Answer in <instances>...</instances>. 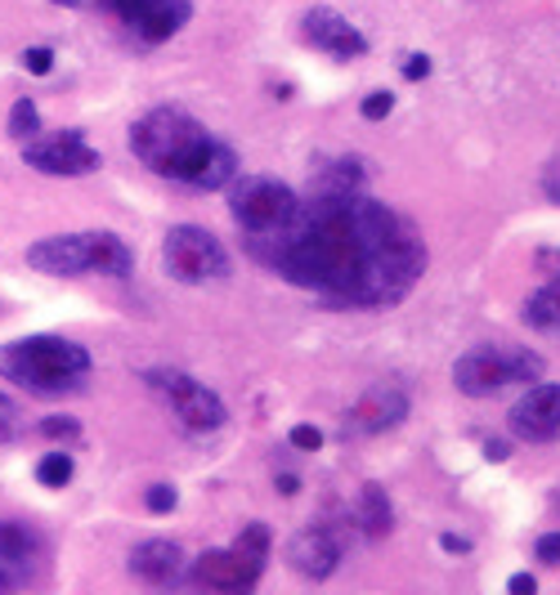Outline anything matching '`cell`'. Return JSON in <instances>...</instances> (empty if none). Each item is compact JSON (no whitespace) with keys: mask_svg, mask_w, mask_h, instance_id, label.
I'll return each mask as SVG.
<instances>
[{"mask_svg":"<svg viewBox=\"0 0 560 595\" xmlns=\"http://www.w3.org/2000/svg\"><path fill=\"white\" fill-rule=\"evenodd\" d=\"M23 68L32 72V77H45L55 68V49L50 45H32V49H23Z\"/></svg>","mask_w":560,"mask_h":595,"instance_id":"cell-27","label":"cell"},{"mask_svg":"<svg viewBox=\"0 0 560 595\" xmlns=\"http://www.w3.org/2000/svg\"><path fill=\"white\" fill-rule=\"evenodd\" d=\"M408 417V394L399 385H372L363 399L346 412V439L350 434H382L395 430Z\"/></svg>","mask_w":560,"mask_h":595,"instance_id":"cell-15","label":"cell"},{"mask_svg":"<svg viewBox=\"0 0 560 595\" xmlns=\"http://www.w3.org/2000/svg\"><path fill=\"white\" fill-rule=\"evenodd\" d=\"M144 506H149L153 515H171V511L179 506V492H175L171 483H153V488L144 492Z\"/></svg>","mask_w":560,"mask_h":595,"instance_id":"cell-25","label":"cell"},{"mask_svg":"<svg viewBox=\"0 0 560 595\" xmlns=\"http://www.w3.org/2000/svg\"><path fill=\"white\" fill-rule=\"evenodd\" d=\"M431 77V59L427 55H408L404 59V81H427Z\"/></svg>","mask_w":560,"mask_h":595,"instance_id":"cell-30","label":"cell"},{"mask_svg":"<svg viewBox=\"0 0 560 595\" xmlns=\"http://www.w3.org/2000/svg\"><path fill=\"white\" fill-rule=\"evenodd\" d=\"M525 323L538 327V331L560 336V273H556L547 287H538L529 301H525Z\"/></svg>","mask_w":560,"mask_h":595,"instance_id":"cell-19","label":"cell"},{"mask_svg":"<svg viewBox=\"0 0 560 595\" xmlns=\"http://www.w3.org/2000/svg\"><path fill=\"white\" fill-rule=\"evenodd\" d=\"M36 430H40L45 439H55V443H77V439H81V425H77L72 417H45Z\"/></svg>","mask_w":560,"mask_h":595,"instance_id":"cell-24","label":"cell"},{"mask_svg":"<svg viewBox=\"0 0 560 595\" xmlns=\"http://www.w3.org/2000/svg\"><path fill=\"white\" fill-rule=\"evenodd\" d=\"M50 5H68L72 10V5H85V0H50Z\"/></svg>","mask_w":560,"mask_h":595,"instance_id":"cell-36","label":"cell"},{"mask_svg":"<svg viewBox=\"0 0 560 595\" xmlns=\"http://www.w3.org/2000/svg\"><path fill=\"white\" fill-rule=\"evenodd\" d=\"M40 569V537L27 524L0 520V591H19L36 582Z\"/></svg>","mask_w":560,"mask_h":595,"instance_id":"cell-14","label":"cell"},{"mask_svg":"<svg viewBox=\"0 0 560 595\" xmlns=\"http://www.w3.org/2000/svg\"><path fill=\"white\" fill-rule=\"evenodd\" d=\"M23 162L40 175H55V179H77L100 171V153L85 143L81 130H55V135H32L23 143Z\"/></svg>","mask_w":560,"mask_h":595,"instance_id":"cell-9","label":"cell"},{"mask_svg":"<svg viewBox=\"0 0 560 595\" xmlns=\"http://www.w3.org/2000/svg\"><path fill=\"white\" fill-rule=\"evenodd\" d=\"M506 591H511V595H534V591H538V578H534V573H516V578L506 582Z\"/></svg>","mask_w":560,"mask_h":595,"instance_id":"cell-31","label":"cell"},{"mask_svg":"<svg viewBox=\"0 0 560 595\" xmlns=\"http://www.w3.org/2000/svg\"><path fill=\"white\" fill-rule=\"evenodd\" d=\"M542 188H547V197H551V202H560V158L547 166V175H542Z\"/></svg>","mask_w":560,"mask_h":595,"instance_id":"cell-32","label":"cell"},{"mask_svg":"<svg viewBox=\"0 0 560 595\" xmlns=\"http://www.w3.org/2000/svg\"><path fill=\"white\" fill-rule=\"evenodd\" d=\"M149 389H158L162 399L171 404L175 421L189 430V434H215L224 421H229V408L220 404V394L207 389L202 381H194L189 372H179V368H153L144 372Z\"/></svg>","mask_w":560,"mask_h":595,"instance_id":"cell-8","label":"cell"},{"mask_svg":"<svg viewBox=\"0 0 560 595\" xmlns=\"http://www.w3.org/2000/svg\"><path fill=\"white\" fill-rule=\"evenodd\" d=\"M301 32L314 49H323V55H332V59H363L368 55V36L332 5H314L301 19Z\"/></svg>","mask_w":560,"mask_h":595,"instance_id":"cell-13","label":"cell"},{"mask_svg":"<svg viewBox=\"0 0 560 595\" xmlns=\"http://www.w3.org/2000/svg\"><path fill=\"white\" fill-rule=\"evenodd\" d=\"M292 448H301V453H318L323 448V430L318 425H292Z\"/></svg>","mask_w":560,"mask_h":595,"instance_id":"cell-28","label":"cell"},{"mask_svg":"<svg viewBox=\"0 0 560 595\" xmlns=\"http://www.w3.org/2000/svg\"><path fill=\"white\" fill-rule=\"evenodd\" d=\"M542 376V359L516 345H476L453 363V385L466 399H493L506 385H525Z\"/></svg>","mask_w":560,"mask_h":595,"instance_id":"cell-5","label":"cell"},{"mask_svg":"<svg viewBox=\"0 0 560 595\" xmlns=\"http://www.w3.org/2000/svg\"><path fill=\"white\" fill-rule=\"evenodd\" d=\"M27 265L45 278H85L95 273V233H55L27 246Z\"/></svg>","mask_w":560,"mask_h":595,"instance_id":"cell-11","label":"cell"},{"mask_svg":"<svg viewBox=\"0 0 560 595\" xmlns=\"http://www.w3.org/2000/svg\"><path fill=\"white\" fill-rule=\"evenodd\" d=\"M341 560V547H337V537L328 528H301L292 541H288V564L310 578V582H323V578H332Z\"/></svg>","mask_w":560,"mask_h":595,"instance_id":"cell-16","label":"cell"},{"mask_svg":"<svg viewBox=\"0 0 560 595\" xmlns=\"http://www.w3.org/2000/svg\"><path fill=\"white\" fill-rule=\"evenodd\" d=\"M162 265L184 287H202V282L229 278V252L220 246V237L207 233L202 224H175L166 233V242H162Z\"/></svg>","mask_w":560,"mask_h":595,"instance_id":"cell-7","label":"cell"},{"mask_svg":"<svg viewBox=\"0 0 560 595\" xmlns=\"http://www.w3.org/2000/svg\"><path fill=\"white\" fill-rule=\"evenodd\" d=\"M130 148L135 158L144 162L153 175L175 179L184 188H224L238 175V158L233 148L220 143L198 117H189L184 108H153L130 126Z\"/></svg>","mask_w":560,"mask_h":595,"instance_id":"cell-2","label":"cell"},{"mask_svg":"<svg viewBox=\"0 0 560 595\" xmlns=\"http://www.w3.org/2000/svg\"><path fill=\"white\" fill-rule=\"evenodd\" d=\"M534 556H538L542 564H560V533H542L538 547H534Z\"/></svg>","mask_w":560,"mask_h":595,"instance_id":"cell-29","label":"cell"},{"mask_svg":"<svg viewBox=\"0 0 560 595\" xmlns=\"http://www.w3.org/2000/svg\"><path fill=\"white\" fill-rule=\"evenodd\" d=\"M256 260L332 305L382 310L417 287L427 242L404 215L359 188H318Z\"/></svg>","mask_w":560,"mask_h":595,"instance_id":"cell-1","label":"cell"},{"mask_svg":"<svg viewBox=\"0 0 560 595\" xmlns=\"http://www.w3.org/2000/svg\"><path fill=\"white\" fill-rule=\"evenodd\" d=\"M296 207H301V197H296L288 184H278V179H269V175H247V179L233 175L229 215H233V224L243 229L252 256H260L265 246L292 224Z\"/></svg>","mask_w":560,"mask_h":595,"instance_id":"cell-4","label":"cell"},{"mask_svg":"<svg viewBox=\"0 0 560 595\" xmlns=\"http://www.w3.org/2000/svg\"><path fill=\"white\" fill-rule=\"evenodd\" d=\"M485 457H489V462H506V457H511V443H506V439H489V443H485Z\"/></svg>","mask_w":560,"mask_h":595,"instance_id":"cell-34","label":"cell"},{"mask_svg":"<svg viewBox=\"0 0 560 595\" xmlns=\"http://www.w3.org/2000/svg\"><path fill=\"white\" fill-rule=\"evenodd\" d=\"M23 434V408L10 399L5 389H0V443L5 439H19Z\"/></svg>","mask_w":560,"mask_h":595,"instance_id":"cell-23","label":"cell"},{"mask_svg":"<svg viewBox=\"0 0 560 595\" xmlns=\"http://www.w3.org/2000/svg\"><path fill=\"white\" fill-rule=\"evenodd\" d=\"M130 269H135L130 246H126L117 233H95V273H104V278H126Z\"/></svg>","mask_w":560,"mask_h":595,"instance_id":"cell-20","label":"cell"},{"mask_svg":"<svg viewBox=\"0 0 560 595\" xmlns=\"http://www.w3.org/2000/svg\"><path fill=\"white\" fill-rule=\"evenodd\" d=\"M368 121H386L390 113H395V94L390 90H372L368 98H363V108H359Z\"/></svg>","mask_w":560,"mask_h":595,"instance_id":"cell-26","label":"cell"},{"mask_svg":"<svg viewBox=\"0 0 560 595\" xmlns=\"http://www.w3.org/2000/svg\"><path fill=\"white\" fill-rule=\"evenodd\" d=\"M278 492H283V498H296V492H301V479H296V475H278Z\"/></svg>","mask_w":560,"mask_h":595,"instance_id":"cell-35","label":"cell"},{"mask_svg":"<svg viewBox=\"0 0 560 595\" xmlns=\"http://www.w3.org/2000/svg\"><path fill=\"white\" fill-rule=\"evenodd\" d=\"M265 560H269V528L247 524L238 537H233V547L202 551L189 564V578L198 586H211V591H252L265 573Z\"/></svg>","mask_w":560,"mask_h":595,"instance_id":"cell-6","label":"cell"},{"mask_svg":"<svg viewBox=\"0 0 560 595\" xmlns=\"http://www.w3.org/2000/svg\"><path fill=\"white\" fill-rule=\"evenodd\" d=\"M100 10L117 14L144 45H162L189 23V0H100Z\"/></svg>","mask_w":560,"mask_h":595,"instance_id":"cell-10","label":"cell"},{"mask_svg":"<svg viewBox=\"0 0 560 595\" xmlns=\"http://www.w3.org/2000/svg\"><path fill=\"white\" fill-rule=\"evenodd\" d=\"M72 475H77V462H72V453H68V448L45 453V457L36 462V479H40L45 488H68V483H72Z\"/></svg>","mask_w":560,"mask_h":595,"instance_id":"cell-21","label":"cell"},{"mask_svg":"<svg viewBox=\"0 0 560 595\" xmlns=\"http://www.w3.org/2000/svg\"><path fill=\"white\" fill-rule=\"evenodd\" d=\"M130 573L139 582H149V586H171L184 573V551L166 537H149L130 551Z\"/></svg>","mask_w":560,"mask_h":595,"instance_id":"cell-17","label":"cell"},{"mask_svg":"<svg viewBox=\"0 0 560 595\" xmlns=\"http://www.w3.org/2000/svg\"><path fill=\"white\" fill-rule=\"evenodd\" d=\"M440 547H444V551H453V556H466V551H471V537H457V533H444V537H440Z\"/></svg>","mask_w":560,"mask_h":595,"instance_id":"cell-33","label":"cell"},{"mask_svg":"<svg viewBox=\"0 0 560 595\" xmlns=\"http://www.w3.org/2000/svg\"><path fill=\"white\" fill-rule=\"evenodd\" d=\"M506 421H511V434L525 443H551L560 434V385L556 381L529 385Z\"/></svg>","mask_w":560,"mask_h":595,"instance_id":"cell-12","label":"cell"},{"mask_svg":"<svg viewBox=\"0 0 560 595\" xmlns=\"http://www.w3.org/2000/svg\"><path fill=\"white\" fill-rule=\"evenodd\" d=\"M10 135H14L19 143H27L32 135H40V108L32 104L27 94L14 98V108H10Z\"/></svg>","mask_w":560,"mask_h":595,"instance_id":"cell-22","label":"cell"},{"mask_svg":"<svg viewBox=\"0 0 560 595\" xmlns=\"http://www.w3.org/2000/svg\"><path fill=\"white\" fill-rule=\"evenodd\" d=\"M359 524H363V533L372 541L395 528V506H390L382 483H363V492H359Z\"/></svg>","mask_w":560,"mask_h":595,"instance_id":"cell-18","label":"cell"},{"mask_svg":"<svg viewBox=\"0 0 560 595\" xmlns=\"http://www.w3.org/2000/svg\"><path fill=\"white\" fill-rule=\"evenodd\" d=\"M90 350L68 336H23L0 345V376L32 399H68L90 381Z\"/></svg>","mask_w":560,"mask_h":595,"instance_id":"cell-3","label":"cell"}]
</instances>
